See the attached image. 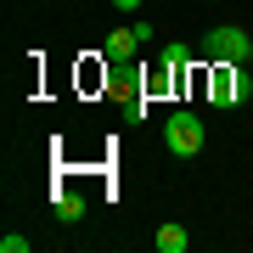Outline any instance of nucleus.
I'll use <instances>...</instances> for the list:
<instances>
[{
  "label": "nucleus",
  "instance_id": "7",
  "mask_svg": "<svg viewBox=\"0 0 253 253\" xmlns=\"http://www.w3.org/2000/svg\"><path fill=\"white\" fill-rule=\"evenodd\" d=\"M186 56H191L186 45H163V73H180V68H186Z\"/></svg>",
  "mask_w": 253,
  "mask_h": 253
},
{
  "label": "nucleus",
  "instance_id": "10",
  "mask_svg": "<svg viewBox=\"0 0 253 253\" xmlns=\"http://www.w3.org/2000/svg\"><path fill=\"white\" fill-rule=\"evenodd\" d=\"M248 62H253V56H248Z\"/></svg>",
  "mask_w": 253,
  "mask_h": 253
},
{
  "label": "nucleus",
  "instance_id": "8",
  "mask_svg": "<svg viewBox=\"0 0 253 253\" xmlns=\"http://www.w3.org/2000/svg\"><path fill=\"white\" fill-rule=\"evenodd\" d=\"M0 253H28V236H17V231H6V236H0Z\"/></svg>",
  "mask_w": 253,
  "mask_h": 253
},
{
  "label": "nucleus",
  "instance_id": "3",
  "mask_svg": "<svg viewBox=\"0 0 253 253\" xmlns=\"http://www.w3.org/2000/svg\"><path fill=\"white\" fill-rule=\"evenodd\" d=\"M214 96H219V107H242V101L253 96V79H248V68H242V62H219Z\"/></svg>",
  "mask_w": 253,
  "mask_h": 253
},
{
  "label": "nucleus",
  "instance_id": "6",
  "mask_svg": "<svg viewBox=\"0 0 253 253\" xmlns=\"http://www.w3.org/2000/svg\"><path fill=\"white\" fill-rule=\"evenodd\" d=\"M135 45H141L135 28H113V34H107V56H113V62H129V56H135Z\"/></svg>",
  "mask_w": 253,
  "mask_h": 253
},
{
  "label": "nucleus",
  "instance_id": "9",
  "mask_svg": "<svg viewBox=\"0 0 253 253\" xmlns=\"http://www.w3.org/2000/svg\"><path fill=\"white\" fill-rule=\"evenodd\" d=\"M113 11H141V0H113Z\"/></svg>",
  "mask_w": 253,
  "mask_h": 253
},
{
  "label": "nucleus",
  "instance_id": "2",
  "mask_svg": "<svg viewBox=\"0 0 253 253\" xmlns=\"http://www.w3.org/2000/svg\"><path fill=\"white\" fill-rule=\"evenodd\" d=\"M203 56H214V62H248L253 56V34L236 28V23H219V28L203 34Z\"/></svg>",
  "mask_w": 253,
  "mask_h": 253
},
{
  "label": "nucleus",
  "instance_id": "1",
  "mask_svg": "<svg viewBox=\"0 0 253 253\" xmlns=\"http://www.w3.org/2000/svg\"><path fill=\"white\" fill-rule=\"evenodd\" d=\"M203 141H208V129H203V118L197 113H169V118H163V146H169V152L174 158H197L203 152Z\"/></svg>",
  "mask_w": 253,
  "mask_h": 253
},
{
  "label": "nucleus",
  "instance_id": "5",
  "mask_svg": "<svg viewBox=\"0 0 253 253\" xmlns=\"http://www.w3.org/2000/svg\"><path fill=\"white\" fill-rule=\"evenodd\" d=\"M152 242H158V253H186V248H191V236H186V225H180V219H163Z\"/></svg>",
  "mask_w": 253,
  "mask_h": 253
},
{
  "label": "nucleus",
  "instance_id": "4",
  "mask_svg": "<svg viewBox=\"0 0 253 253\" xmlns=\"http://www.w3.org/2000/svg\"><path fill=\"white\" fill-rule=\"evenodd\" d=\"M51 214L62 219V225H79L84 219V197L79 191H51Z\"/></svg>",
  "mask_w": 253,
  "mask_h": 253
}]
</instances>
